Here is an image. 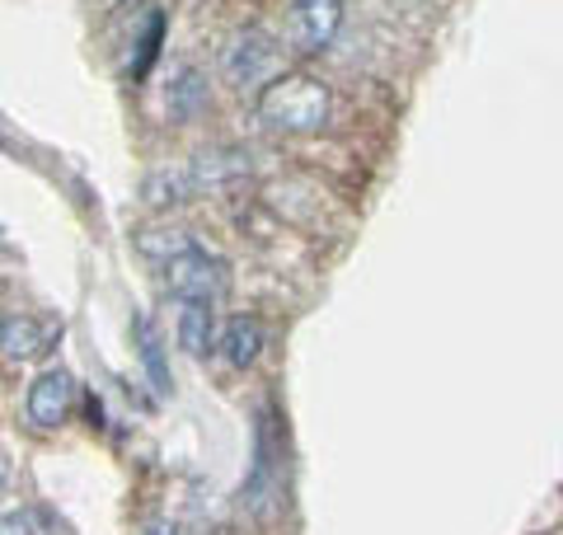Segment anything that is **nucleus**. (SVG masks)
<instances>
[{
	"label": "nucleus",
	"mask_w": 563,
	"mask_h": 535,
	"mask_svg": "<svg viewBox=\"0 0 563 535\" xmlns=\"http://www.w3.org/2000/svg\"><path fill=\"white\" fill-rule=\"evenodd\" d=\"M141 352H146V362H151V371H155V385L161 390H169V376H165V367H161V352H155V334L141 325Z\"/></svg>",
	"instance_id": "nucleus-13"
},
{
	"label": "nucleus",
	"mask_w": 563,
	"mask_h": 535,
	"mask_svg": "<svg viewBox=\"0 0 563 535\" xmlns=\"http://www.w3.org/2000/svg\"><path fill=\"white\" fill-rule=\"evenodd\" d=\"M179 343L202 357L211 348V301H188L184 315H179Z\"/></svg>",
	"instance_id": "nucleus-11"
},
{
	"label": "nucleus",
	"mask_w": 563,
	"mask_h": 535,
	"mask_svg": "<svg viewBox=\"0 0 563 535\" xmlns=\"http://www.w3.org/2000/svg\"><path fill=\"white\" fill-rule=\"evenodd\" d=\"M146 535H179V531H174V526H151Z\"/></svg>",
	"instance_id": "nucleus-15"
},
{
	"label": "nucleus",
	"mask_w": 563,
	"mask_h": 535,
	"mask_svg": "<svg viewBox=\"0 0 563 535\" xmlns=\"http://www.w3.org/2000/svg\"><path fill=\"white\" fill-rule=\"evenodd\" d=\"M188 170L198 178V188H217V184H231V178L250 174V155L244 151H202Z\"/></svg>",
	"instance_id": "nucleus-8"
},
{
	"label": "nucleus",
	"mask_w": 563,
	"mask_h": 535,
	"mask_svg": "<svg viewBox=\"0 0 563 535\" xmlns=\"http://www.w3.org/2000/svg\"><path fill=\"white\" fill-rule=\"evenodd\" d=\"M70 404H76V381H70V371H62V367L43 371V376L29 385V400H24L33 427H62Z\"/></svg>",
	"instance_id": "nucleus-5"
},
{
	"label": "nucleus",
	"mask_w": 563,
	"mask_h": 535,
	"mask_svg": "<svg viewBox=\"0 0 563 535\" xmlns=\"http://www.w3.org/2000/svg\"><path fill=\"white\" fill-rule=\"evenodd\" d=\"M221 352H225V362H231L235 371L254 367L258 352H263V325L254 315H235L231 325H225V334H221Z\"/></svg>",
	"instance_id": "nucleus-7"
},
{
	"label": "nucleus",
	"mask_w": 563,
	"mask_h": 535,
	"mask_svg": "<svg viewBox=\"0 0 563 535\" xmlns=\"http://www.w3.org/2000/svg\"><path fill=\"white\" fill-rule=\"evenodd\" d=\"M207 103V89L198 80V70H179V80L169 85V113L174 122H192V113H198Z\"/></svg>",
	"instance_id": "nucleus-12"
},
{
	"label": "nucleus",
	"mask_w": 563,
	"mask_h": 535,
	"mask_svg": "<svg viewBox=\"0 0 563 535\" xmlns=\"http://www.w3.org/2000/svg\"><path fill=\"white\" fill-rule=\"evenodd\" d=\"M165 287L179 301H217L231 292V268L207 249H188V254L165 263Z\"/></svg>",
	"instance_id": "nucleus-2"
},
{
	"label": "nucleus",
	"mask_w": 563,
	"mask_h": 535,
	"mask_svg": "<svg viewBox=\"0 0 563 535\" xmlns=\"http://www.w3.org/2000/svg\"><path fill=\"white\" fill-rule=\"evenodd\" d=\"M141 193H146V203L169 207V203H184L188 193H198V178H192L188 165H179V170H155L146 184H141Z\"/></svg>",
	"instance_id": "nucleus-10"
},
{
	"label": "nucleus",
	"mask_w": 563,
	"mask_h": 535,
	"mask_svg": "<svg viewBox=\"0 0 563 535\" xmlns=\"http://www.w3.org/2000/svg\"><path fill=\"white\" fill-rule=\"evenodd\" d=\"M343 29V0H291L287 39L296 52H324Z\"/></svg>",
	"instance_id": "nucleus-3"
},
{
	"label": "nucleus",
	"mask_w": 563,
	"mask_h": 535,
	"mask_svg": "<svg viewBox=\"0 0 563 535\" xmlns=\"http://www.w3.org/2000/svg\"><path fill=\"white\" fill-rule=\"evenodd\" d=\"M0 343H5L10 362H33V357L47 352L52 325H43V319H33V315H10L5 329H0Z\"/></svg>",
	"instance_id": "nucleus-6"
},
{
	"label": "nucleus",
	"mask_w": 563,
	"mask_h": 535,
	"mask_svg": "<svg viewBox=\"0 0 563 535\" xmlns=\"http://www.w3.org/2000/svg\"><path fill=\"white\" fill-rule=\"evenodd\" d=\"M221 70H225V80H231L235 89H258L263 80L273 85V80H277V76H273V70H277V47H273V39H268V33H258V29H250L244 39L231 43Z\"/></svg>",
	"instance_id": "nucleus-4"
},
{
	"label": "nucleus",
	"mask_w": 563,
	"mask_h": 535,
	"mask_svg": "<svg viewBox=\"0 0 563 535\" xmlns=\"http://www.w3.org/2000/svg\"><path fill=\"white\" fill-rule=\"evenodd\" d=\"M5 535H38L33 531V512H10L5 516Z\"/></svg>",
	"instance_id": "nucleus-14"
},
{
	"label": "nucleus",
	"mask_w": 563,
	"mask_h": 535,
	"mask_svg": "<svg viewBox=\"0 0 563 535\" xmlns=\"http://www.w3.org/2000/svg\"><path fill=\"white\" fill-rule=\"evenodd\" d=\"M258 118L263 128H273L282 137H310L329 122V89L314 76H277L273 85L258 89Z\"/></svg>",
	"instance_id": "nucleus-1"
},
{
	"label": "nucleus",
	"mask_w": 563,
	"mask_h": 535,
	"mask_svg": "<svg viewBox=\"0 0 563 535\" xmlns=\"http://www.w3.org/2000/svg\"><path fill=\"white\" fill-rule=\"evenodd\" d=\"M136 249L155 263H174L179 254H188V249H198V244H192V236L179 226H146V230H136Z\"/></svg>",
	"instance_id": "nucleus-9"
}]
</instances>
